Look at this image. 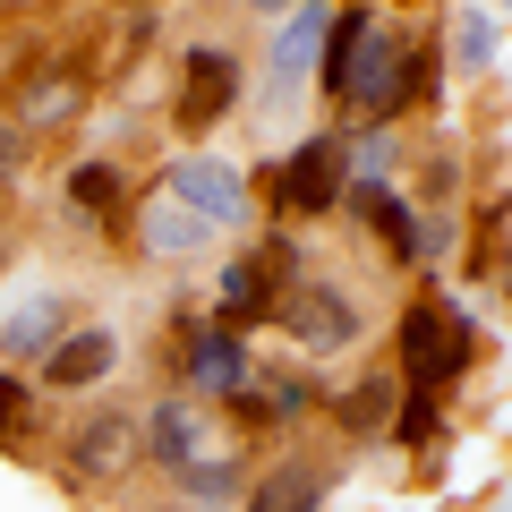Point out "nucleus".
Masks as SVG:
<instances>
[{
    "label": "nucleus",
    "instance_id": "f257e3e1",
    "mask_svg": "<svg viewBox=\"0 0 512 512\" xmlns=\"http://www.w3.org/2000/svg\"><path fill=\"white\" fill-rule=\"evenodd\" d=\"M470 350H478V333H470V316H461L444 291H419L402 308V376H393V384H402L410 402L393 410V444H427V436H436L444 393L461 384Z\"/></svg>",
    "mask_w": 512,
    "mask_h": 512
},
{
    "label": "nucleus",
    "instance_id": "f03ea898",
    "mask_svg": "<svg viewBox=\"0 0 512 512\" xmlns=\"http://www.w3.org/2000/svg\"><path fill=\"white\" fill-rule=\"evenodd\" d=\"M427 86H436V43H419L410 26H367V43H359V60H350V86H342V103L350 111H367L376 128H402L410 111L427 103Z\"/></svg>",
    "mask_w": 512,
    "mask_h": 512
},
{
    "label": "nucleus",
    "instance_id": "7ed1b4c3",
    "mask_svg": "<svg viewBox=\"0 0 512 512\" xmlns=\"http://www.w3.org/2000/svg\"><path fill=\"white\" fill-rule=\"evenodd\" d=\"M291 282H299V239H291V231H265L256 248H239L231 265H222V308H214V333H239V342H248V325L282 316Z\"/></svg>",
    "mask_w": 512,
    "mask_h": 512
},
{
    "label": "nucleus",
    "instance_id": "20e7f679",
    "mask_svg": "<svg viewBox=\"0 0 512 512\" xmlns=\"http://www.w3.org/2000/svg\"><path fill=\"white\" fill-rule=\"evenodd\" d=\"M282 333H291L308 359H333V350H350V342L367 333V308H359V291H350V282L299 274L291 299H282Z\"/></svg>",
    "mask_w": 512,
    "mask_h": 512
},
{
    "label": "nucleus",
    "instance_id": "39448f33",
    "mask_svg": "<svg viewBox=\"0 0 512 512\" xmlns=\"http://www.w3.org/2000/svg\"><path fill=\"white\" fill-rule=\"evenodd\" d=\"M239 52H222V43H188L180 52V94H171V128L180 137H205V128H222L231 120V103H239Z\"/></svg>",
    "mask_w": 512,
    "mask_h": 512
},
{
    "label": "nucleus",
    "instance_id": "423d86ee",
    "mask_svg": "<svg viewBox=\"0 0 512 512\" xmlns=\"http://www.w3.org/2000/svg\"><path fill=\"white\" fill-rule=\"evenodd\" d=\"M163 197H180L197 222H214V231H231V222H248V171L214 163V154H180V163L163 171Z\"/></svg>",
    "mask_w": 512,
    "mask_h": 512
},
{
    "label": "nucleus",
    "instance_id": "0eeeda50",
    "mask_svg": "<svg viewBox=\"0 0 512 512\" xmlns=\"http://www.w3.org/2000/svg\"><path fill=\"white\" fill-rule=\"evenodd\" d=\"M214 444H222L214 410H205V402H188V393H171V402H154V410H146V427H137V453H146L154 470H171V478H180L188 461H205Z\"/></svg>",
    "mask_w": 512,
    "mask_h": 512
},
{
    "label": "nucleus",
    "instance_id": "6e6552de",
    "mask_svg": "<svg viewBox=\"0 0 512 512\" xmlns=\"http://www.w3.org/2000/svg\"><path fill=\"white\" fill-rule=\"evenodd\" d=\"M342 188H350L342 137H308V146H291V154H282V171H274V205H282V214H333Z\"/></svg>",
    "mask_w": 512,
    "mask_h": 512
},
{
    "label": "nucleus",
    "instance_id": "1a4fd4ad",
    "mask_svg": "<svg viewBox=\"0 0 512 512\" xmlns=\"http://www.w3.org/2000/svg\"><path fill=\"white\" fill-rule=\"evenodd\" d=\"M325 26H333V9H316V0H299L291 18L274 26V43H265V111H282L299 94V77H308L316 52H325Z\"/></svg>",
    "mask_w": 512,
    "mask_h": 512
},
{
    "label": "nucleus",
    "instance_id": "9d476101",
    "mask_svg": "<svg viewBox=\"0 0 512 512\" xmlns=\"http://www.w3.org/2000/svg\"><path fill=\"white\" fill-rule=\"evenodd\" d=\"M214 239H222L214 222H197L180 197H163V188H154V197L137 205V248H146V256H163V265H197V256L214 248Z\"/></svg>",
    "mask_w": 512,
    "mask_h": 512
},
{
    "label": "nucleus",
    "instance_id": "9b49d317",
    "mask_svg": "<svg viewBox=\"0 0 512 512\" xmlns=\"http://www.w3.org/2000/svg\"><path fill=\"white\" fill-rule=\"evenodd\" d=\"M111 359H120L111 325H77V333H60V342L43 350L35 384H43V393H86V384H103V376H111Z\"/></svg>",
    "mask_w": 512,
    "mask_h": 512
},
{
    "label": "nucleus",
    "instance_id": "f8f14e48",
    "mask_svg": "<svg viewBox=\"0 0 512 512\" xmlns=\"http://www.w3.org/2000/svg\"><path fill=\"white\" fill-rule=\"evenodd\" d=\"M128 461H137V419H120V410H94V419L69 427V478H120Z\"/></svg>",
    "mask_w": 512,
    "mask_h": 512
},
{
    "label": "nucleus",
    "instance_id": "ddd939ff",
    "mask_svg": "<svg viewBox=\"0 0 512 512\" xmlns=\"http://www.w3.org/2000/svg\"><path fill=\"white\" fill-rule=\"evenodd\" d=\"M188 376H197L205 402H248V393H256V359H248V342H239V333H214V325L188 342Z\"/></svg>",
    "mask_w": 512,
    "mask_h": 512
},
{
    "label": "nucleus",
    "instance_id": "4468645a",
    "mask_svg": "<svg viewBox=\"0 0 512 512\" xmlns=\"http://www.w3.org/2000/svg\"><path fill=\"white\" fill-rule=\"evenodd\" d=\"M325 495H333V470H325V461L282 453L274 470L248 487V512H325Z\"/></svg>",
    "mask_w": 512,
    "mask_h": 512
},
{
    "label": "nucleus",
    "instance_id": "2eb2a0df",
    "mask_svg": "<svg viewBox=\"0 0 512 512\" xmlns=\"http://www.w3.org/2000/svg\"><path fill=\"white\" fill-rule=\"evenodd\" d=\"M69 299H35V308H18L9 316V325H0V350H9V359H35V350H52L60 333H69Z\"/></svg>",
    "mask_w": 512,
    "mask_h": 512
},
{
    "label": "nucleus",
    "instance_id": "dca6fc26",
    "mask_svg": "<svg viewBox=\"0 0 512 512\" xmlns=\"http://www.w3.org/2000/svg\"><path fill=\"white\" fill-rule=\"evenodd\" d=\"M120 163H77L69 171V205H77V214H86V222H111V214H120Z\"/></svg>",
    "mask_w": 512,
    "mask_h": 512
},
{
    "label": "nucleus",
    "instance_id": "f3484780",
    "mask_svg": "<svg viewBox=\"0 0 512 512\" xmlns=\"http://www.w3.org/2000/svg\"><path fill=\"white\" fill-rule=\"evenodd\" d=\"M393 393H402V384L393 376H367L359 393H342V436H376V427H393Z\"/></svg>",
    "mask_w": 512,
    "mask_h": 512
},
{
    "label": "nucleus",
    "instance_id": "a211bd4d",
    "mask_svg": "<svg viewBox=\"0 0 512 512\" xmlns=\"http://www.w3.org/2000/svg\"><path fill=\"white\" fill-rule=\"evenodd\" d=\"M171 487L197 495V504H239V453H205V461H188Z\"/></svg>",
    "mask_w": 512,
    "mask_h": 512
},
{
    "label": "nucleus",
    "instance_id": "6ab92c4d",
    "mask_svg": "<svg viewBox=\"0 0 512 512\" xmlns=\"http://www.w3.org/2000/svg\"><path fill=\"white\" fill-rule=\"evenodd\" d=\"M453 60H461V69H487V60H495V18H487V9H461V18H453Z\"/></svg>",
    "mask_w": 512,
    "mask_h": 512
},
{
    "label": "nucleus",
    "instance_id": "aec40b11",
    "mask_svg": "<svg viewBox=\"0 0 512 512\" xmlns=\"http://www.w3.org/2000/svg\"><path fill=\"white\" fill-rule=\"evenodd\" d=\"M35 427V376H0V444H26Z\"/></svg>",
    "mask_w": 512,
    "mask_h": 512
},
{
    "label": "nucleus",
    "instance_id": "412c9836",
    "mask_svg": "<svg viewBox=\"0 0 512 512\" xmlns=\"http://www.w3.org/2000/svg\"><path fill=\"white\" fill-rule=\"evenodd\" d=\"M427 180H419V214H436V205H453L461 197V154H427Z\"/></svg>",
    "mask_w": 512,
    "mask_h": 512
},
{
    "label": "nucleus",
    "instance_id": "4be33fe9",
    "mask_svg": "<svg viewBox=\"0 0 512 512\" xmlns=\"http://www.w3.org/2000/svg\"><path fill=\"white\" fill-rule=\"evenodd\" d=\"M308 402H316V384H308V376H282V384H265V410H274V419H299Z\"/></svg>",
    "mask_w": 512,
    "mask_h": 512
},
{
    "label": "nucleus",
    "instance_id": "5701e85b",
    "mask_svg": "<svg viewBox=\"0 0 512 512\" xmlns=\"http://www.w3.org/2000/svg\"><path fill=\"white\" fill-rule=\"evenodd\" d=\"M26 163V137H18V128H0V171H18Z\"/></svg>",
    "mask_w": 512,
    "mask_h": 512
},
{
    "label": "nucleus",
    "instance_id": "b1692460",
    "mask_svg": "<svg viewBox=\"0 0 512 512\" xmlns=\"http://www.w3.org/2000/svg\"><path fill=\"white\" fill-rule=\"evenodd\" d=\"M248 9H256V18H291L299 0H248Z\"/></svg>",
    "mask_w": 512,
    "mask_h": 512
}]
</instances>
